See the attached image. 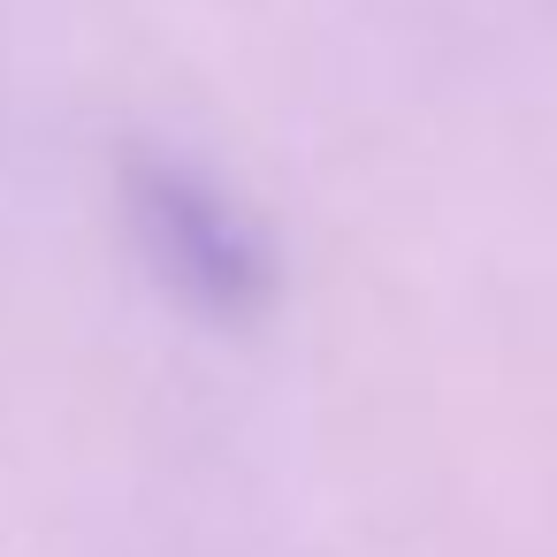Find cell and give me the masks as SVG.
I'll use <instances>...</instances> for the list:
<instances>
[{
    "label": "cell",
    "mask_w": 557,
    "mask_h": 557,
    "mask_svg": "<svg viewBox=\"0 0 557 557\" xmlns=\"http://www.w3.org/2000/svg\"><path fill=\"white\" fill-rule=\"evenodd\" d=\"M131 222H138V245L153 252L161 283L176 298H191L199 313H252L268 298V245L252 230V214L199 169L184 161H138L131 169Z\"/></svg>",
    "instance_id": "1"
}]
</instances>
